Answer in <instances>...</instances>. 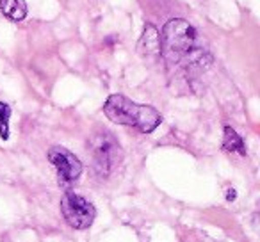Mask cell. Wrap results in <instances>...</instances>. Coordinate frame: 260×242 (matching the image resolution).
<instances>
[{
	"instance_id": "cell-1",
	"label": "cell",
	"mask_w": 260,
	"mask_h": 242,
	"mask_svg": "<svg viewBox=\"0 0 260 242\" xmlns=\"http://www.w3.org/2000/svg\"><path fill=\"white\" fill-rule=\"evenodd\" d=\"M160 55L170 70L182 68L191 73L194 70H205L212 57L200 45L194 27L182 18H173L160 30Z\"/></svg>"
},
{
	"instance_id": "cell-2",
	"label": "cell",
	"mask_w": 260,
	"mask_h": 242,
	"mask_svg": "<svg viewBox=\"0 0 260 242\" xmlns=\"http://www.w3.org/2000/svg\"><path fill=\"white\" fill-rule=\"evenodd\" d=\"M104 114L112 123L134 127L143 134H150L162 123V116L155 107L136 103L123 94H111L107 98V101L104 103Z\"/></svg>"
},
{
	"instance_id": "cell-3",
	"label": "cell",
	"mask_w": 260,
	"mask_h": 242,
	"mask_svg": "<svg viewBox=\"0 0 260 242\" xmlns=\"http://www.w3.org/2000/svg\"><path fill=\"white\" fill-rule=\"evenodd\" d=\"M87 152L91 157V167L100 178H109L121 164L123 150L107 130H98L87 141Z\"/></svg>"
},
{
	"instance_id": "cell-4",
	"label": "cell",
	"mask_w": 260,
	"mask_h": 242,
	"mask_svg": "<svg viewBox=\"0 0 260 242\" xmlns=\"http://www.w3.org/2000/svg\"><path fill=\"white\" fill-rule=\"evenodd\" d=\"M61 214L72 228L86 230L93 224L94 217H96V209L84 196L75 194V192H66L61 198Z\"/></svg>"
},
{
	"instance_id": "cell-5",
	"label": "cell",
	"mask_w": 260,
	"mask_h": 242,
	"mask_svg": "<svg viewBox=\"0 0 260 242\" xmlns=\"http://www.w3.org/2000/svg\"><path fill=\"white\" fill-rule=\"evenodd\" d=\"M48 160L55 167L59 184L62 185H72L82 175V162L64 146H52L48 150Z\"/></svg>"
},
{
	"instance_id": "cell-6",
	"label": "cell",
	"mask_w": 260,
	"mask_h": 242,
	"mask_svg": "<svg viewBox=\"0 0 260 242\" xmlns=\"http://www.w3.org/2000/svg\"><path fill=\"white\" fill-rule=\"evenodd\" d=\"M138 52L145 59H153L160 55V34L152 23H146L143 36L138 43Z\"/></svg>"
},
{
	"instance_id": "cell-7",
	"label": "cell",
	"mask_w": 260,
	"mask_h": 242,
	"mask_svg": "<svg viewBox=\"0 0 260 242\" xmlns=\"http://www.w3.org/2000/svg\"><path fill=\"white\" fill-rule=\"evenodd\" d=\"M0 11L11 22H22L27 16L25 0H0Z\"/></svg>"
},
{
	"instance_id": "cell-8",
	"label": "cell",
	"mask_w": 260,
	"mask_h": 242,
	"mask_svg": "<svg viewBox=\"0 0 260 242\" xmlns=\"http://www.w3.org/2000/svg\"><path fill=\"white\" fill-rule=\"evenodd\" d=\"M223 150H224V152H228V153H239V155H242V157L248 153L242 137L234 130V128L228 127V125L224 127V130H223Z\"/></svg>"
},
{
	"instance_id": "cell-9",
	"label": "cell",
	"mask_w": 260,
	"mask_h": 242,
	"mask_svg": "<svg viewBox=\"0 0 260 242\" xmlns=\"http://www.w3.org/2000/svg\"><path fill=\"white\" fill-rule=\"evenodd\" d=\"M9 119H11V107L6 101H0V139H9Z\"/></svg>"
},
{
	"instance_id": "cell-10",
	"label": "cell",
	"mask_w": 260,
	"mask_h": 242,
	"mask_svg": "<svg viewBox=\"0 0 260 242\" xmlns=\"http://www.w3.org/2000/svg\"><path fill=\"white\" fill-rule=\"evenodd\" d=\"M228 199H230V201H232V199H235V191L228 192Z\"/></svg>"
}]
</instances>
